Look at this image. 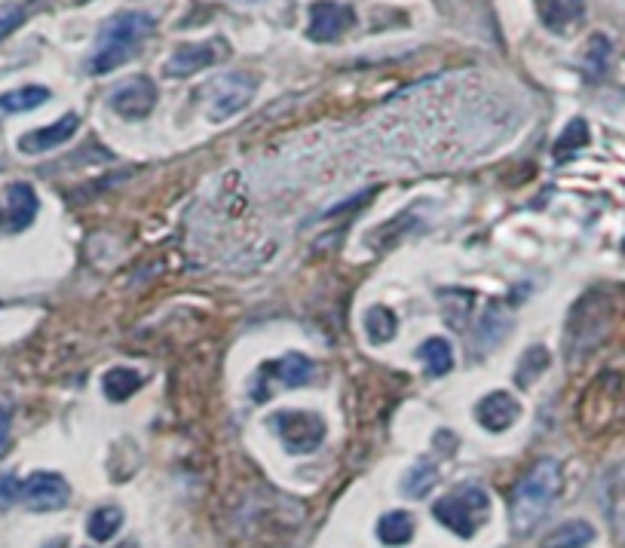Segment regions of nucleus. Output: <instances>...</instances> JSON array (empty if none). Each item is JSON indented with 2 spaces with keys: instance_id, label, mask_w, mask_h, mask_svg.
Here are the masks:
<instances>
[{
  "instance_id": "f257e3e1",
  "label": "nucleus",
  "mask_w": 625,
  "mask_h": 548,
  "mask_svg": "<svg viewBox=\"0 0 625 548\" xmlns=\"http://www.w3.org/2000/svg\"><path fill=\"white\" fill-rule=\"evenodd\" d=\"M154 31H157V22H154L151 13H141V10L117 13L99 31V40H95V53L89 59V71L102 77V74H111V71L123 68L129 59H135L138 46L144 40H151Z\"/></svg>"
},
{
  "instance_id": "f03ea898",
  "label": "nucleus",
  "mask_w": 625,
  "mask_h": 548,
  "mask_svg": "<svg viewBox=\"0 0 625 548\" xmlns=\"http://www.w3.org/2000/svg\"><path fill=\"white\" fill-rule=\"evenodd\" d=\"M561 484H564V472H561V463L552 457L534 463L521 475V481L512 490V503H509V518H512L515 533H527L540 524V518L549 512L555 496L561 493Z\"/></svg>"
},
{
  "instance_id": "7ed1b4c3",
  "label": "nucleus",
  "mask_w": 625,
  "mask_h": 548,
  "mask_svg": "<svg viewBox=\"0 0 625 548\" xmlns=\"http://www.w3.org/2000/svg\"><path fill=\"white\" fill-rule=\"evenodd\" d=\"M613 322V297L604 291H589L580 297L567 322V359L580 362L598 350Z\"/></svg>"
},
{
  "instance_id": "20e7f679",
  "label": "nucleus",
  "mask_w": 625,
  "mask_h": 548,
  "mask_svg": "<svg viewBox=\"0 0 625 548\" xmlns=\"http://www.w3.org/2000/svg\"><path fill=\"white\" fill-rule=\"evenodd\" d=\"M488 509H491L488 493L475 484H466V487H457L454 493L442 496V500L432 506V518L445 524L460 539H472L475 530L488 521Z\"/></svg>"
},
{
  "instance_id": "39448f33",
  "label": "nucleus",
  "mask_w": 625,
  "mask_h": 548,
  "mask_svg": "<svg viewBox=\"0 0 625 548\" xmlns=\"http://www.w3.org/2000/svg\"><path fill=\"white\" fill-rule=\"evenodd\" d=\"M313 371H316V365L301 353H288L276 362H267V365H261L258 377L252 383V398L255 402H267V398L273 395V386H279V389L304 386L313 380Z\"/></svg>"
},
{
  "instance_id": "423d86ee",
  "label": "nucleus",
  "mask_w": 625,
  "mask_h": 548,
  "mask_svg": "<svg viewBox=\"0 0 625 548\" xmlns=\"http://www.w3.org/2000/svg\"><path fill=\"white\" fill-rule=\"evenodd\" d=\"M273 429L288 454H313L328 432L325 420L310 411H279L273 414Z\"/></svg>"
},
{
  "instance_id": "0eeeda50",
  "label": "nucleus",
  "mask_w": 625,
  "mask_h": 548,
  "mask_svg": "<svg viewBox=\"0 0 625 548\" xmlns=\"http://www.w3.org/2000/svg\"><path fill=\"white\" fill-rule=\"evenodd\" d=\"M258 89V80L252 74H224L218 77L212 86H209V117L215 123L233 117L243 111L249 102H252V95Z\"/></svg>"
},
{
  "instance_id": "6e6552de",
  "label": "nucleus",
  "mask_w": 625,
  "mask_h": 548,
  "mask_svg": "<svg viewBox=\"0 0 625 548\" xmlns=\"http://www.w3.org/2000/svg\"><path fill=\"white\" fill-rule=\"evenodd\" d=\"M227 56H230V49H227V43L221 37L206 40V43H184V46H178L175 53L166 59L163 74L172 77V80H181V77L200 74V71L224 62Z\"/></svg>"
},
{
  "instance_id": "1a4fd4ad",
  "label": "nucleus",
  "mask_w": 625,
  "mask_h": 548,
  "mask_svg": "<svg viewBox=\"0 0 625 548\" xmlns=\"http://www.w3.org/2000/svg\"><path fill=\"white\" fill-rule=\"evenodd\" d=\"M22 500L31 512H56L65 509L71 500V487L56 472H34L22 484Z\"/></svg>"
},
{
  "instance_id": "9d476101",
  "label": "nucleus",
  "mask_w": 625,
  "mask_h": 548,
  "mask_svg": "<svg viewBox=\"0 0 625 548\" xmlns=\"http://www.w3.org/2000/svg\"><path fill=\"white\" fill-rule=\"evenodd\" d=\"M356 16L347 4H334V0H319V4L310 7V25H307V37L313 43H334L341 40L350 28H353Z\"/></svg>"
},
{
  "instance_id": "9b49d317",
  "label": "nucleus",
  "mask_w": 625,
  "mask_h": 548,
  "mask_svg": "<svg viewBox=\"0 0 625 548\" xmlns=\"http://www.w3.org/2000/svg\"><path fill=\"white\" fill-rule=\"evenodd\" d=\"M157 108V86L151 77H132L111 92V111L123 120H144Z\"/></svg>"
},
{
  "instance_id": "f8f14e48",
  "label": "nucleus",
  "mask_w": 625,
  "mask_h": 548,
  "mask_svg": "<svg viewBox=\"0 0 625 548\" xmlns=\"http://www.w3.org/2000/svg\"><path fill=\"white\" fill-rule=\"evenodd\" d=\"M475 417L488 432H506L521 417V405H518V398L512 392L494 389L475 405Z\"/></svg>"
},
{
  "instance_id": "ddd939ff",
  "label": "nucleus",
  "mask_w": 625,
  "mask_h": 548,
  "mask_svg": "<svg viewBox=\"0 0 625 548\" xmlns=\"http://www.w3.org/2000/svg\"><path fill=\"white\" fill-rule=\"evenodd\" d=\"M77 129H80V117L77 114H65V117H59L50 126L25 132L19 138V151L22 154H46V151H53V147H62L65 141H71Z\"/></svg>"
},
{
  "instance_id": "4468645a",
  "label": "nucleus",
  "mask_w": 625,
  "mask_h": 548,
  "mask_svg": "<svg viewBox=\"0 0 625 548\" xmlns=\"http://www.w3.org/2000/svg\"><path fill=\"white\" fill-rule=\"evenodd\" d=\"M509 328H512V316L506 313V307L497 301L488 304L485 316L475 325V346L478 350H494V346L509 334Z\"/></svg>"
},
{
  "instance_id": "2eb2a0df",
  "label": "nucleus",
  "mask_w": 625,
  "mask_h": 548,
  "mask_svg": "<svg viewBox=\"0 0 625 548\" xmlns=\"http://www.w3.org/2000/svg\"><path fill=\"white\" fill-rule=\"evenodd\" d=\"M7 203H10V230H25L31 227V221L37 218V193L31 184L16 181L7 190Z\"/></svg>"
},
{
  "instance_id": "dca6fc26",
  "label": "nucleus",
  "mask_w": 625,
  "mask_h": 548,
  "mask_svg": "<svg viewBox=\"0 0 625 548\" xmlns=\"http://www.w3.org/2000/svg\"><path fill=\"white\" fill-rule=\"evenodd\" d=\"M592 539H595V527L583 518H576V521L555 527L540 542V548H586V545H592Z\"/></svg>"
},
{
  "instance_id": "f3484780",
  "label": "nucleus",
  "mask_w": 625,
  "mask_h": 548,
  "mask_svg": "<svg viewBox=\"0 0 625 548\" xmlns=\"http://www.w3.org/2000/svg\"><path fill=\"white\" fill-rule=\"evenodd\" d=\"M417 356L426 365L429 377H445L454 368V350H451V343L445 337H429L417 350Z\"/></svg>"
},
{
  "instance_id": "a211bd4d",
  "label": "nucleus",
  "mask_w": 625,
  "mask_h": 548,
  "mask_svg": "<svg viewBox=\"0 0 625 548\" xmlns=\"http://www.w3.org/2000/svg\"><path fill=\"white\" fill-rule=\"evenodd\" d=\"M144 383V377L135 371V368H111L105 377H102V389L108 395V402H126V398H132L138 392V386Z\"/></svg>"
},
{
  "instance_id": "6ab92c4d",
  "label": "nucleus",
  "mask_w": 625,
  "mask_h": 548,
  "mask_svg": "<svg viewBox=\"0 0 625 548\" xmlns=\"http://www.w3.org/2000/svg\"><path fill=\"white\" fill-rule=\"evenodd\" d=\"M46 102H50V89L46 86H22V89H10L0 95V111L25 114V111H34Z\"/></svg>"
},
{
  "instance_id": "aec40b11",
  "label": "nucleus",
  "mask_w": 625,
  "mask_h": 548,
  "mask_svg": "<svg viewBox=\"0 0 625 548\" xmlns=\"http://www.w3.org/2000/svg\"><path fill=\"white\" fill-rule=\"evenodd\" d=\"M377 536L387 545H408L414 536V518L408 512H387L377 521Z\"/></svg>"
},
{
  "instance_id": "412c9836",
  "label": "nucleus",
  "mask_w": 625,
  "mask_h": 548,
  "mask_svg": "<svg viewBox=\"0 0 625 548\" xmlns=\"http://www.w3.org/2000/svg\"><path fill=\"white\" fill-rule=\"evenodd\" d=\"M436 481H439V466L417 463L402 475V493L411 496V500H423V496L436 487Z\"/></svg>"
},
{
  "instance_id": "4be33fe9",
  "label": "nucleus",
  "mask_w": 625,
  "mask_h": 548,
  "mask_svg": "<svg viewBox=\"0 0 625 548\" xmlns=\"http://www.w3.org/2000/svg\"><path fill=\"white\" fill-rule=\"evenodd\" d=\"M399 331V322H396V313L387 310V307H371L365 313V334L371 343H390Z\"/></svg>"
},
{
  "instance_id": "5701e85b",
  "label": "nucleus",
  "mask_w": 625,
  "mask_h": 548,
  "mask_svg": "<svg viewBox=\"0 0 625 548\" xmlns=\"http://www.w3.org/2000/svg\"><path fill=\"white\" fill-rule=\"evenodd\" d=\"M123 527V512L114 509V506H105V509H95L86 521V533L95 539V542H111L117 536V530Z\"/></svg>"
},
{
  "instance_id": "b1692460",
  "label": "nucleus",
  "mask_w": 625,
  "mask_h": 548,
  "mask_svg": "<svg viewBox=\"0 0 625 548\" xmlns=\"http://www.w3.org/2000/svg\"><path fill=\"white\" fill-rule=\"evenodd\" d=\"M580 13H583L580 0H540V16L552 31L570 25L573 19H580Z\"/></svg>"
},
{
  "instance_id": "393cba45",
  "label": "nucleus",
  "mask_w": 625,
  "mask_h": 548,
  "mask_svg": "<svg viewBox=\"0 0 625 548\" xmlns=\"http://www.w3.org/2000/svg\"><path fill=\"white\" fill-rule=\"evenodd\" d=\"M607 512L619 536H625V469H619L607 484Z\"/></svg>"
},
{
  "instance_id": "a878e982",
  "label": "nucleus",
  "mask_w": 625,
  "mask_h": 548,
  "mask_svg": "<svg viewBox=\"0 0 625 548\" xmlns=\"http://www.w3.org/2000/svg\"><path fill=\"white\" fill-rule=\"evenodd\" d=\"M546 368H549V350H546V346H540V343L531 346V350H527L521 356V362H518V374H515L518 386H531Z\"/></svg>"
},
{
  "instance_id": "bb28decb",
  "label": "nucleus",
  "mask_w": 625,
  "mask_h": 548,
  "mask_svg": "<svg viewBox=\"0 0 625 548\" xmlns=\"http://www.w3.org/2000/svg\"><path fill=\"white\" fill-rule=\"evenodd\" d=\"M589 126H586V120H570V126L558 135V141H555V157L558 160H564V157H570V154H576V151H583V147L589 144Z\"/></svg>"
},
{
  "instance_id": "cd10ccee",
  "label": "nucleus",
  "mask_w": 625,
  "mask_h": 548,
  "mask_svg": "<svg viewBox=\"0 0 625 548\" xmlns=\"http://www.w3.org/2000/svg\"><path fill=\"white\" fill-rule=\"evenodd\" d=\"M607 62H610V43L607 37L595 34L589 40V53H586V68H589V77H601L607 74Z\"/></svg>"
},
{
  "instance_id": "c85d7f7f",
  "label": "nucleus",
  "mask_w": 625,
  "mask_h": 548,
  "mask_svg": "<svg viewBox=\"0 0 625 548\" xmlns=\"http://www.w3.org/2000/svg\"><path fill=\"white\" fill-rule=\"evenodd\" d=\"M472 304H475V294H472V291H457V304H454V307H451V304H442V310H445L448 322H451L454 328H460L463 319L469 316Z\"/></svg>"
},
{
  "instance_id": "c756f323",
  "label": "nucleus",
  "mask_w": 625,
  "mask_h": 548,
  "mask_svg": "<svg viewBox=\"0 0 625 548\" xmlns=\"http://www.w3.org/2000/svg\"><path fill=\"white\" fill-rule=\"evenodd\" d=\"M22 500V481L16 475H0V512L13 509Z\"/></svg>"
},
{
  "instance_id": "7c9ffc66",
  "label": "nucleus",
  "mask_w": 625,
  "mask_h": 548,
  "mask_svg": "<svg viewBox=\"0 0 625 548\" xmlns=\"http://www.w3.org/2000/svg\"><path fill=\"white\" fill-rule=\"evenodd\" d=\"M22 22H25V10L19 4H4V7H0V40H7Z\"/></svg>"
},
{
  "instance_id": "2f4dec72",
  "label": "nucleus",
  "mask_w": 625,
  "mask_h": 548,
  "mask_svg": "<svg viewBox=\"0 0 625 548\" xmlns=\"http://www.w3.org/2000/svg\"><path fill=\"white\" fill-rule=\"evenodd\" d=\"M10 423H13V417H10V408H4V405H0V454L7 451V441H10Z\"/></svg>"
},
{
  "instance_id": "473e14b6",
  "label": "nucleus",
  "mask_w": 625,
  "mask_h": 548,
  "mask_svg": "<svg viewBox=\"0 0 625 548\" xmlns=\"http://www.w3.org/2000/svg\"><path fill=\"white\" fill-rule=\"evenodd\" d=\"M236 4H261V0H236Z\"/></svg>"
}]
</instances>
